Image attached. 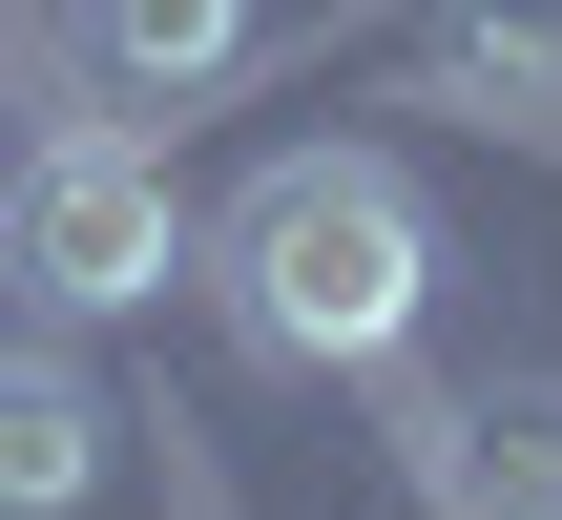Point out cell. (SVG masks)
I'll list each match as a JSON object with an SVG mask.
<instances>
[{"instance_id": "obj_1", "label": "cell", "mask_w": 562, "mask_h": 520, "mask_svg": "<svg viewBox=\"0 0 562 520\" xmlns=\"http://www.w3.org/2000/svg\"><path fill=\"white\" fill-rule=\"evenodd\" d=\"M209 292L271 375H375L417 313H438V208L375 167V146H271L209 229Z\"/></svg>"}, {"instance_id": "obj_2", "label": "cell", "mask_w": 562, "mask_h": 520, "mask_svg": "<svg viewBox=\"0 0 562 520\" xmlns=\"http://www.w3.org/2000/svg\"><path fill=\"white\" fill-rule=\"evenodd\" d=\"M0 271H21V313H146L167 271H188V188H167V146L146 125H42L21 167H0Z\"/></svg>"}, {"instance_id": "obj_3", "label": "cell", "mask_w": 562, "mask_h": 520, "mask_svg": "<svg viewBox=\"0 0 562 520\" xmlns=\"http://www.w3.org/2000/svg\"><path fill=\"white\" fill-rule=\"evenodd\" d=\"M417 500L438 520H562V396H417Z\"/></svg>"}, {"instance_id": "obj_4", "label": "cell", "mask_w": 562, "mask_h": 520, "mask_svg": "<svg viewBox=\"0 0 562 520\" xmlns=\"http://www.w3.org/2000/svg\"><path fill=\"white\" fill-rule=\"evenodd\" d=\"M104 500V396L63 334H0V520H83Z\"/></svg>"}, {"instance_id": "obj_5", "label": "cell", "mask_w": 562, "mask_h": 520, "mask_svg": "<svg viewBox=\"0 0 562 520\" xmlns=\"http://www.w3.org/2000/svg\"><path fill=\"white\" fill-rule=\"evenodd\" d=\"M83 63L125 104H188L209 63H250V0H83Z\"/></svg>"}, {"instance_id": "obj_6", "label": "cell", "mask_w": 562, "mask_h": 520, "mask_svg": "<svg viewBox=\"0 0 562 520\" xmlns=\"http://www.w3.org/2000/svg\"><path fill=\"white\" fill-rule=\"evenodd\" d=\"M438 83H459L480 125H562V21L542 0H480V21L438 42Z\"/></svg>"}]
</instances>
